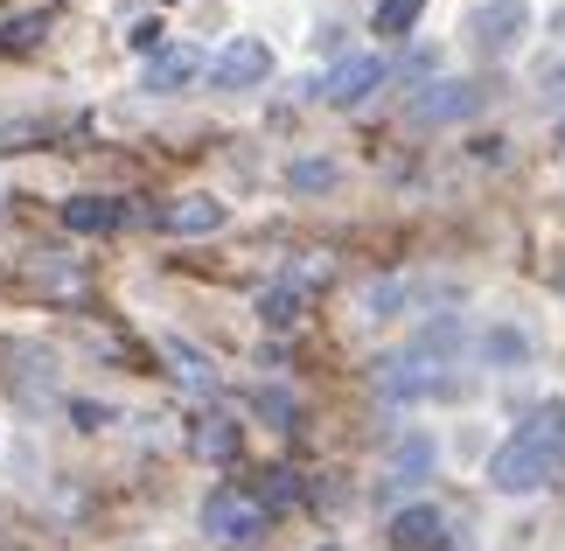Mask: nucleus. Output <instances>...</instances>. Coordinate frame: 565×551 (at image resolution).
Masks as SVG:
<instances>
[{
  "label": "nucleus",
  "instance_id": "nucleus-1",
  "mask_svg": "<svg viewBox=\"0 0 565 551\" xmlns=\"http://www.w3.org/2000/svg\"><path fill=\"white\" fill-rule=\"evenodd\" d=\"M558 468H565V399H545L516 426V439H503V447L489 454V489L531 496V489H545V481H558Z\"/></svg>",
  "mask_w": 565,
  "mask_h": 551
},
{
  "label": "nucleus",
  "instance_id": "nucleus-2",
  "mask_svg": "<svg viewBox=\"0 0 565 551\" xmlns=\"http://www.w3.org/2000/svg\"><path fill=\"white\" fill-rule=\"evenodd\" d=\"M433 391H454V370L419 357V349H398V357L377 363V399L391 405H412V399H433Z\"/></svg>",
  "mask_w": 565,
  "mask_h": 551
},
{
  "label": "nucleus",
  "instance_id": "nucleus-3",
  "mask_svg": "<svg viewBox=\"0 0 565 551\" xmlns=\"http://www.w3.org/2000/svg\"><path fill=\"white\" fill-rule=\"evenodd\" d=\"M489 105V84H419L412 92V105H405V119L412 126H454V119H475Z\"/></svg>",
  "mask_w": 565,
  "mask_h": 551
},
{
  "label": "nucleus",
  "instance_id": "nucleus-4",
  "mask_svg": "<svg viewBox=\"0 0 565 551\" xmlns=\"http://www.w3.org/2000/svg\"><path fill=\"white\" fill-rule=\"evenodd\" d=\"M203 531H210L216 544H252L258 531H266V502L245 496V489H210V502H203Z\"/></svg>",
  "mask_w": 565,
  "mask_h": 551
},
{
  "label": "nucleus",
  "instance_id": "nucleus-5",
  "mask_svg": "<svg viewBox=\"0 0 565 551\" xmlns=\"http://www.w3.org/2000/svg\"><path fill=\"white\" fill-rule=\"evenodd\" d=\"M266 77H273V50L258 35L224 42L216 63H210V84H224V92H252V84H266Z\"/></svg>",
  "mask_w": 565,
  "mask_h": 551
},
{
  "label": "nucleus",
  "instance_id": "nucleus-6",
  "mask_svg": "<svg viewBox=\"0 0 565 551\" xmlns=\"http://www.w3.org/2000/svg\"><path fill=\"white\" fill-rule=\"evenodd\" d=\"M0 378H8L21 399H50V391H56V363H50V349L0 336Z\"/></svg>",
  "mask_w": 565,
  "mask_h": 551
},
{
  "label": "nucleus",
  "instance_id": "nucleus-7",
  "mask_svg": "<svg viewBox=\"0 0 565 551\" xmlns=\"http://www.w3.org/2000/svg\"><path fill=\"white\" fill-rule=\"evenodd\" d=\"M384 77H391V63H384V56H342L335 71L321 77V98H329V105H342V113H350V105H363V98H371V92H377Z\"/></svg>",
  "mask_w": 565,
  "mask_h": 551
},
{
  "label": "nucleus",
  "instance_id": "nucleus-8",
  "mask_svg": "<svg viewBox=\"0 0 565 551\" xmlns=\"http://www.w3.org/2000/svg\"><path fill=\"white\" fill-rule=\"evenodd\" d=\"M391 544L398 551H454V523L433 502H412V510L391 517Z\"/></svg>",
  "mask_w": 565,
  "mask_h": 551
},
{
  "label": "nucleus",
  "instance_id": "nucleus-9",
  "mask_svg": "<svg viewBox=\"0 0 565 551\" xmlns=\"http://www.w3.org/2000/svg\"><path fill=\"white\" fill-rule=\"evenodd\" d=\"M154 224L175 237H210V231H224V203L216 195H175V203L154 210Z\"/></svg>",
  "mask_w": 565,
  "mask_h": 551
},
{
  "label": "nucleus",
  "instance_id": "nucleus-10",
  "mask_svg": "<svg viewBox=\"0 0 565 551\" xmlns=\"http://www.w3.org/2000/svg\"><path fill=\"white\" fill-rule=\"evenodd\" d=\"M195 77H203V56H195L189 42H182V50H154V56H147V71H140L147 92H189Z\"/></svg>",
  "mask_w": 565,
  "mask_h": 551
},
{
  "label": "nucleus",
  "instance_id": "nucleus-11",
  "mask_svg": "<svg viewBox=\"0 0 565 551\" xmlns=\"http://www.w3.org/2000/svg\"><path fill=\"white\" fill-rule=\"evenodd\" d=\"M119 203L113 195H71L63 203V231H84V237H98V231H119Z\"/></svg>",
  "mask_w": 565,
  "mask_h": 551
},
{
  "label": "nucleus",
  "instance_id": "nucleus-12",
  "mask_svg": "<svg viewBox=\"0 0 565 551\" xmlns=\"http://www.w3.org/2000/svg\"><path fill=\"white\" fill-rule=\"evenodd\" d=\"M161 357H168V370H175V378H182L189 391H216V370H210V357H203L195 342L168 336V342H161Z\"/></svg>",
  "mask_w": 565,
  "mask_h": 551
},
{
  "label": "nucleus",
  "instance_id": "nucleus-13",
  "mask_svg": "<svg viewBox=\"0 0 565 551\" xmlns=\"http://www.w3.org/2000/svg\"><path fill=\"white\" fill-rule=\"evenodd\" d=\"M468 29H475V42H482L489 56H503V50H516V35H524V14H516V8H489V14H475Z\"/></svg>",
  "mask_w": 565,
  "mask_h": 551
},
{
  "label": "nucleus",
  "instance_id": "nucleus-14",
  "mask_svg": "<svg viewBox=\"0 0 565 551\" xmlns=\"http://www.w3.org/2000/svg\"><path fill=\"white\" fill-rule=\"evenodd\" d=\"M300 315H308V294L287 286V279H273L266 294H258V321H266V328H294Z\"/></svg>",
  "mask_w": 565,
  "mask_h": 551
},
{
  "label": "nucleus",
  "instance_id": "nucleus-15",
  "mask_svg": "<svg viewBox=\"0 0 565 551\" xmlns=\"http://www.w3.org/2000/svg\"><path fill=\"white\" fill-rule=\"evenodd\" d=\"M195 454L203 460H237V418H195Z\"/></svg>",
  "mask_w": 565,
  "mask_h": 551
},
{
  "label": "nucleus",
  "instance_id": "nucleus-16",
  "mask_svg": "<svg viewBox=\"0 0 565 551\" xmlns=\"http://www.w3.org/2000/svg\"><path fill=\"white\" fill-rule=\"evenodd\" d=\"M482 357H489L495 370H524V363H531V342L516 336V328H489V336H482Z\"/></svg>",
  "mask_w": 565,
  "mask_h": 551
},
{
  "label": "nucleus",
  "instance_id": "nucleus-17",
  "mask_svg": "<svg viewBox=\"0 0 565 551\" xmlns=\"http://www.w3.org/2000/svg\"><path fill=\"white\" fill-rule=\"evenodd\" d=\"M426 468H433V439L412 433L405 447H398V460H391V481H398V489H412V481H426Z\"/></svg>",
  "mask_w": 565,
  "mask_h": 551
},
{
  "label": "nucleus",
  "instance_id": "nucleus-18",
  "mask_svg": "<svg viewBox=\"0 0 565 551\" xmlns=\"http://www.w3.org/2000/svg\"><path fill=\"white\" fill-rule=\"evenodd\" d=\"M419 14H426V0H377L371 29H377V35H391V42H398V35H412V21H419Z\"/></svg>",
  "mask_w": 565,
  "mask_h": 551
},
{
  "label": "nucleus",
  "instance_id": "nucleus-19",
  "mask_svg": "<svg viewBox=\"0 0 565 551\" xmlns=\"http://www.w3.org/2000/svg\"><path fill=\"white\" fill-rule=\"evenodd\" d=\"M335 279V258L329 252H308V258H294L287 266V286H300V294H315V286H329Z\"/></svg>",
  "mask_w": 565,
  "mask_h": 551
},
{
  "label": "nucleus",
  "instance_id": "nucleus-20",
  "mask_svg": "<svg viewBox=\"0 0 565 551\" xmlns=\"http://www.w3.org/2000/svg\"><path fill=\"white\" fill-rule=\"evenodd\" d=\"M335 161H294L287 168V189H300V195H315V189H335Z\"/></svg>",
  "mask_w": 565,
  "mask_h": 551
},
{
  "label": "nucleus",
  "instance_id": "nucleus-21",
  "mask_svg": "<svg viewBox=\"0 0 565 551\" xmlns=\"http://www.w3.org/2000/svg\"><path fill=\"white\" fill-rule=\"evenodd\" d=\"M398 300H405V279H377L371 294H363V315L384 321V315H398Z\"/></svg>",
  "mask_w": 565,
  "mask_h": 551
},
{
  "label": "nucleus",
  "instance_id": "nucleus-22",
  "mask_svg": "<svg viewBox=\"0 0 565 551\" xmlns=\"http://www.w3.org/2000/svg\"><path fill=\"white\" fill-rule=\"evenodd\" d=\"M42 29H50L42 14H21V21H8V29H0V50H35Z\"/></svg>",
  "mask_w": 565,
  "mask_h": 551
},
{
  "label": "nucleus",
  "instance_id": "nucleus-23",
  "mask_svg": "<svg viewBox=\"0 0 565 551\" xmlns=\"http://www.w3.org/2000/svg\"><path fill=\"white\" fill-rule=\"evenodd\" d=\"M258 412H266L273 426H294V399H287L279 384H266V391H258Z\"/></svg>",
  "mask_w": 565,
  "mask_h": 551
},
{
  "label": "nucleus",
  "instance_id": "nucleus-24",
  "mask_svg": "<svg viewBox=\"0 0 565 551\" xmlns=\"http://www.w3.org/2000/svg\"><path fill=\"white\" fill-rule=\"evenodd\" d=\"M71 418L84 433H98V426H113V405H98V399H71Z\"/></svg>",
  "mask_w": 565,
  "mask_h": 551
},
{
  "label": "nucleus",
  "instance_id": "nucleus-25",
  "mask_svg": "<svg viewBox=\"0 0 565 551\" xmlns=\"http://www.w3.org/2000/svg\"><path fill=\"white\" fill-rule=\"evenodd\" d=\"M294 496H300V475L273 468V481H266V502H294Z\"/></svg>",
  "mask_w": 565,
  "mask_h": 551
},
{
  "label": "nucleus",
  "instance_id": "nucleus-26",
  "mask_svg": "<svg viewBox=\"0 0 565 551\" xmlns=\"http://www.w3.org/2000/svg\"><path fill=\"white\" fill-rule=\"evenodd\" d=\"M126 42H134V50H147V56H154V50H161V21H134V29H126Z\"/></svg>",
  "mask_w": 565,
  "mask_h": 551
},
{
  "label": "nucleus",
  "instance_id": "nucleus-27",
  "mask_svg": "<svg viewBox=\"0 0 565 551\" xmlns=\"http://www.w3.org/2000/svg\"><path fill=\"white\" fill-rule=\"evenodd\" d=\"M558 140H565V119H558Z\"/></svg>",
  "mask_w": 565,
  "mask_h": 551
},
{
  "label": "nucleus",
  "instance_id": "nucleus-28",
  "mask_svg": "<svg viewBox=\"0 0 565 551\" xmlns=\"http://www.w3.org/2000/svg\"><path fill=\"white\" fill-rule=\"evenodd\" d=\"M329 551H335V544H329Z\"/></svg>",
  "mask_w": 565,
  "mask_h": 551
}]
</instances>
